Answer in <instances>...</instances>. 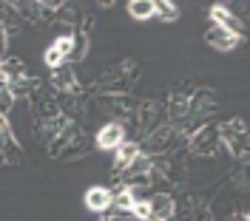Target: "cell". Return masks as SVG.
Instances as JSON below:
<instances>
[{
	"label": "cell",
	"instance_id": "11",
	"mask_svg": "<svg viewBox=\"0 0 250 221\" xmlns=\"http://www.w3.org/2000/svg\"><path fill=\"white\" fill-rule=\"evenodd\" d=\"M54 48L60 51L65 60H68V57H71V51H74V37H71V34H62V37H57V40H54Z\"/></svg>",
	"mask_w": 250,
	"mask_h": 221
},
{
	"label": "cell",
	"instance_id": "14",
	"mask_svg": "<svg viewBox=\"0 0 250 221\" xmlns=\"http://www.w3.org/2000/svg\"><path fill=\"white\" fill-rule=\"evenodd\" d=\"M43 60H46V65H48V68H60L65 57H62L60 51H57V48L51 46V48H46V54H43Z\"/></svg>",
	"mask_w": 250,
	"mask_h": 221
},
{
	"label": "cell",
	"instance_id": "12",
	"mask_svg": "<svg viewBox=\"0 0 250 221\" xmlns=\"http://www.w3.org/2000/svg\"><path fill=\"white\" fill-rule=\"evenodd\" d=\"M54 85L57 88H71L74 85V74L68 68H54Z\"/></svg>",
	"mask_w": 250,
	"mask_h": 221
},
{
	"label": "cell",
	"instance_id": "3",
	"mask_svg": "<svg viewBox=\"0 0 250 221\" xmlns=\"http://www.w3.org/2000/svg\"><path fill=\"white\" fill-rule=\"evenodd\" d=\"M111 204H114L111 190H105V187H88L85 190V207H88V210L103 213V210H108Z\"/></svg>",
	"mask_w": 250,
	"mask_h": 221
},
{
	"label": "cell",
	"instance_id": "1",
	"mask_svg": "<svg viewBox=\"0 0 250 221\" xmlns=\"http://www.w3.org/2000/svg\"><path fill=\"white\" fill-rule=\"evenodd\" d=\"M123 142H125V128L117 125V122H108L97 133V147H103V150H117Z\"/></svg>",
	"mask_w": 250,
	"mask_h": 221
},
{
	"label": "cell",
	"instance_id": "2",
	"mask_svg": "<svg viewBox=\"0 0 250 221\" xmlns=\"http://www.w3.org/2000/svg\"><path fill=\"white\" fill-rule=\"evenodd\" d=\"M173 219V199L171 196H154L148 202V219L145 221H171Z\"/></svg>",
	"mask_w": 250,
	"mask_h": 221
},
{
	"label": "cell",
	"instance_id": "13",
	"mask_svg": "<svg viewBox=\"0 0 250 221\" xmlns=\"http://www.w3.org/2000/svg\"><path fill=\"white\" fill-rule=\"evenodd\" d=\"M134 202H137V196H134V190H131V187L123 190L120 196H114V204L123 207V210H131V207H134Z\"/></svg>",
	"mask_w": 250,
	"mask_h": 221
},
{
	"label": "cell",
	"instance_id": "7",
	"mask_svg": "<svg viewBox=\"0 0 250 221\" xmlns=\"http://www.w3.org/2000/svg\"><path fill=\"white\" fill-rule=\"evenodd\" d=\"M128 15L134 20H148L156 15V3L154 0H131L128 3Z\"/></svg>",
	"mask_w": 250,
	"mask_h": 221
},
{
	"label": "cell",
	"instance_id": "15",
	"mask_svg": "<svg viewBox=\"0 0 250 221\" xmlns=\"http://www.w3.org/2000/svg\"><path fill=\"white\" fill-rule=\"evenodd\" d=\"M6 46V40H3V29H0V48Z\"/></svg>",
	"mask_w": 250,
	"mask_h": 221
},
{
	"label": "cell",
	"instance_id": "8",
	"mask_svg": "<svg viewBox=\"0 0 250 221\" xmlns=\"http://www.w3.org/2000/svg\"><path fill=\"white\" fill-rule=\"evenodd\" d=\"M140 156V147L137 142H123L117 147V167H128V165H134Z\"/></svg>",
	"mask_w": 250,
	"mask_h": 221
},
{
	"label": "cell",
	"instance_id": "9",
	"mask_svg": "<svg viewBox=\"0 0 250 221\" xmlns=\"http://www.w3.org/2000/svg\"><path fill=\"white\" fill-rule=\"evenodd\" d=\"M12 102H15V96L9 91V79L0 74V113H9L12 110Z\"/></svg>",
	"mask_w": 250,
	"mask_h": 221
},
{
	"label": "cell",
	"instance_id": "4",
	"mask_svg": "<svg viewBox=\"0 0 250 221\" xmlns=\"http://www.w3.org/2000/svg\"><path fill=\"white\" fill-rule=\"evenodd\" d=\"M210 17H213V26H219V29H228V32L236 34V37L242 34V23H239V20H236V15H230L225 6H219V3H216V6L210 9Z\"/></svg>",
	"mask_w": 250,
	"mask_h": 221
},
{
	"label": "cell",
	"instance_id": "5",
	"mask_svg": "<svg viewBox=\"0 0 250 221\" xmlns=\"http://www.w3.org/2000/svg\"><path fill=\"white\" fill-rule=\"evenodd\" d=\"M205 40H208L213 48H219V51H230V48L239 43L236 34H230L228 29H219V26H210V32L205 34Z\"/></svg>",
	"mask_w": 250,
	"mask_h": 221
},
{
	"label": "cell",
	"instance_id": "16",
	"mask_svg": "<svg viewBox=\"0 0 250 221\" xmlns=\"http://www.w3.org/2000/svg\"><path fill=\"white\" fill-rule=\"evenodd\" d=\"M236 221H245V216H236Z\"/></svg>",
	"mask_w": 250,
	"mask_h": 221
},
{
	"label": "cell",
	"instance_id": "10",
	"mask_svg": "<svg viewBox=\"0 0 250 221\" xmlns=\"http://www.w3.org/2000/svg\"><path fill=\"white\" fill-rule=\"evenodd\" d=\"M156 15L162 17L165 23H173V20L179 17V9H176V3H168V0H159V3H156Z\"/></svg>",
	"mask_w": 250,
	"mask_h": 221
},
{
	"label": "cell",
	"instance_id": "6",
	"mask_svg": "<svg viewBox=\"0 0 250 221\" xmlns=\"http://www.w3.org/2000/svg\"><path fill=\"white\" fill-rule=\"evenodd\" d=\"M222 136H225V142L233 147L236 156H242V153H245V128H242V122H239V119H236V122H230V125H225Z\"/></svg>",
	"mask_w": 250,
	"mask_h": 221
}]
</instances>
